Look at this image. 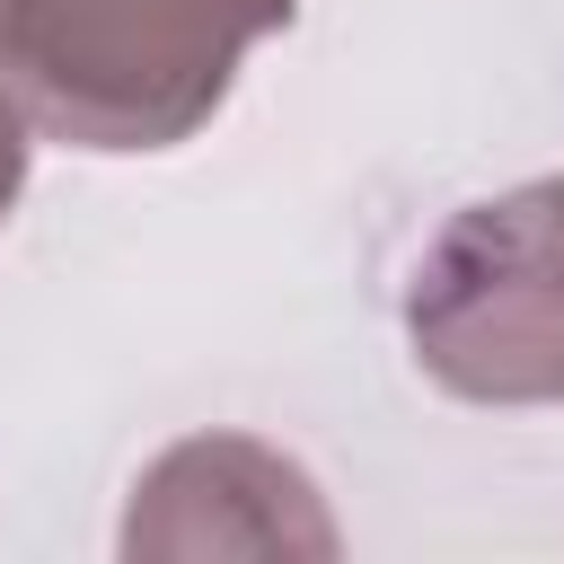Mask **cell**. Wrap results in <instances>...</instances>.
<instances>
[{
    "label": "cell",
    "mask_w": 564,
    "mask_h": 564,
    "mask_svg": "<svg viewBox=\"0 0 564 564\" xmlns=\"http://www.w3.org/2000/svg\"><path fill=\"white\" fill-rule=\"evenodd\" d=\"M300 0H0V79L44 141L132 159L194 141Z\"/></svg>",
    "instance_id": "1"
},
{
    "label": "cell",
    "mask_w": 564,
    "mask_h": 564,
    "mask_svg": "<svg viewBox=\"0 0 564 564\" xmlns=\"http://www.w3.org/2000/svg\"><path fill=\"white\" fill-rule=\"evenodd\" d=\"M405 344L467 405H564V176L441 220L405 282Z\"/></svg>",
    "instance_id": "2"
},
{
    "label": "cell",
    "mask_w": 564,
    "mask_h": 564,
    "mask_svg": "<svg viewBox=\"0 0 564 564\" xmlns=\"http://www.w3.org/2000/svg\"><path fill=\"white\" fill-rule=\"evenodd\" d=\"M123 555H335V520L300 458L247 432H194L141 467Z\"/></svg>",
    "instance_id": "3"
},
{
    "label": "cell",
    "mask_w": 564,
    "mask_h": 564,
    "mask_svg": "<svg viewBox=\"0 0 564 564\" xmlns=\"http://www.w3.org/2000/svg\"><path fill=\"white\" fill-rule=\"evenodd\" d=\"M26 106L9 97V79H0V220L18 212V194H26Z\"/></svg>",
    "instance_id": "4"
}]
</instances>
